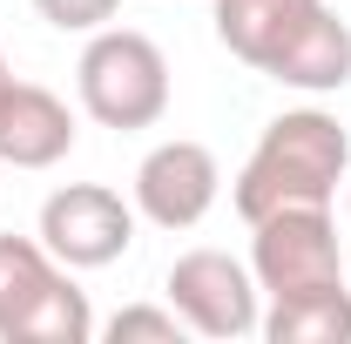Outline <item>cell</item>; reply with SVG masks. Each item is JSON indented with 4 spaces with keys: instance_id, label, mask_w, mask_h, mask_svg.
<instances>
[{
    "instance_id": "10",
    "label": "cell",
    "mask_w": 351,
    "mask_h": 344,
    "mask_svg": "<svg viewBox=\"0 0 351 344\" xmlns=\"http://www.w3.org/2000/svg\"><path fill=\"white\" fill-rule=\"evenodd\" d=\"M257 331L270 344H351V291H345V277L338 284L291 291V297H270Z\"/></svg>"
},
{
    "instance_id": "5",
    "label": "cell",
    "mask_w": 351,
    "mask_h": 344,
    "mask_svg": "<svg viewBox=\"0 0 351 344\" xmlns=\"http://www.w3.org/2000/svg\"><path fill=\"white\" fill-rule=\"evenodd\" d=\"M169 304H176V317L196 331V338H250L263 324V310H257V277H250V263H237L230 250H189V257H176L169 263Z\"/></svg>"
},
{
    "instance_id": "13",
    "label": "cell",
    "mask_w": 351,
    "mask_h": 344,
    "mask_svg": "<svg viewBox=\"0 0 351 344\" xmlns=\"http://www.w3.org/2000/svg\"><path fill=\"white\" fill-rule=\"evenodd\" d=\"M34 14L61 34H95V27H108L122 14V0H34Z\"/></svg>"
},
{
    "instance_id": "8",
    "label": "cell",
    "mask_w": 351,
    "mask_h": 344,
    "mask_svg": "<svg viewBox=\"0 0 351 344\" xmlns=\"http://www.w3.org/2000/svg\"><path fill=\"white\" fill-rule=\"evenodd\" d=\"M324 14H331L324 0H217V41L243 68L277 75Z\"/></svg>"
},
{
    "instance_id": "7",
    "label": "cell",
    "mask_w": 351,
    "mask_h": 344,
    "mask_svg": "<svg viewBox=\"0 0 351 344\" xmlns=\"http://www.w3.org/2000/svg\"><path fill=\"white\" fill-rule=\"evenodd\" d=\"M217 196H223V169L189 135L156 142L142 156V169H135V216H149L156 230H196L217 210Z\"/></svg>"
},
{
    "instance_id": "15",
    "label": "cell",
    "mask_w": 351,
    "mask_h": 344,
    "mask_svg": "<svg viewBox=\"0 0 351 344\" xmlns=\"http://www.w3.org/2000/svg\"><path fill=\"white\" fill-rule=\"evenodd\" d=\"M345 210H351V189H345Z\"/></svg>"
},
{
    "instance_id": "4",
    "label": "cell",
    "mask_w": 351,
    "mask_h": 344,
    "mask_svg": "<svg viewBox=\"0 0 351 344\" xmlns=\"http://www.w3.org/2000/svg\"><path fill=\"white\" fill-rule=\"evenodd\" d=\"M250 277L270 297H291L311 284H338L345 257H338V223L331 203H298V210H270L250 223Z\"/></svg>"
},
{
    "instance_id": "12",
    "label": "cell",
    "mask_w": 351,
    "mask_h": 344,
    "mask_svg": "<svg viewBox=\"0 0 351 344\" xmlns=\"http://www.w3.org/2000/svg\"><path fill=\"white\" fill-rule=\"evenodd\" d=\"M182 317H176V304L169 310H156V304H129V310H115L108 317V344H182Z\"/></svg>"
},
{
    "instance_id": "1",
    "label": "cell",
    "mask_w": 351,
    "mask_h": 344,
    "mask_svg": "<svg viewBox=\"0 0 351 344\" xmlns=\"http://www.w3.org/2000/svg\"><path fill=\"white\" fill-rule=\"evenodd\" d=\"M338 182H351V135L324 108H284L277 122H263L250 162L237 169L230 203L243 223L270 210H298V203H331Z\"/></svg>"
},
{
    "instance_id": "9",
    "label": "cell",
    "mask_w": 351,
    "mask_h": 344,
    "mask_svg": "<svg viewBox=\"0 0 351 344\" xmlns=\"http://www.w3.org/2000/svg\"><path fill=\"white\" fill-rule=\"evenodd\" d=\"M75 149V115L61 95H47L34 82H14L0 101V162L14 169H54Z\"/></svg>"
},
{
    "instance_id": "14",
    "label": "cell",
    "mask_w": 351,
    "mask_h": 344,
    "mask_svg": "<svg viewBox=\"0 0 351 344\" xmlns=\"http://www.w3.org/2000/svg\"><path fill=\"white\" fill-rule=\"evenodd\" d=\"M7 88H14V68H7V54H0V101H7Z\"/></svg>"
},
{
    "instance_id": "11",
    "label": "cell",
    "mask_w": 351,
    "mask_h": 344,
    "mask_svg": "<svg viewBox=\"0 0 351 344\" xmlns=\"http://www.w3.org/2000/svg\"><path fill=\"white\" fill-rule=\"evenodd\" d=\"M270 82L304 88V95H331V88H345V82H351V27L338 21V14H324L304 41H298V54H291Z\"/></svg>"
},
{
    "instance_id": "2",
    "label": "cell",
    "mask_w": 351,
    "mask_h": 344,
    "mask_svg": "<svg viewBox=\"0 0 351 344\" xmlns=\"http://www.w3.org/2000/svg\"><path fill=\"white\" fill-rule=\"evenodd\" d=\"M0 338L7 344H88L95 310L68 263L41 236H0Z\"/></svg>"
},
{
    "instance_id": "6",
    "label": "cell",
    "mask_w": 351,
    "mask_h": 344,
    "mask_svg": "<svg viewBox=\"0 0 351 344\" xmlns=\"http://www.w3.org/2000/svg\"><path fill=\"white\" fill-rule=\"evenodd\" d=\"M41 243L68 270H108L135 243V203H122L108 182H68L41 203Z\"/></svg>"
},
{
    "instance_id": "3",
    "label": "cell",
    "mask_w": 351,
    "mask_h": 344,
    "mask_svg": "<svg viewBox=\"0 0 351 344\" xmlns=\"http://www.w3.org/2000/svg\"><path fill=\"white\" fill-rule=\"evenodd\" d=\"M75 95L101 129H156L169 115V54L135 27H95L75 61Z\"/></svg>"
}]
</instances>
